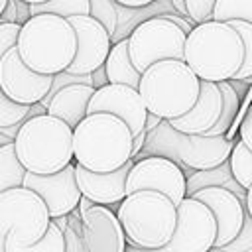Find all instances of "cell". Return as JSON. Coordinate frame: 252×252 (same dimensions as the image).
<instances>
[{"label": "cell", "mask_w": 252, "mask_h": 252, "mask_svg": "<svg viewBox=\"0 0 252 252\" xmlns=\"http://www.w3.org/2000/svg\"><path fill=\"white\" fill-rule=\"evenodd\" d=\"M183 61L201 81H230L244 61L242 37L230 24L215 20L199 24L187 35Z\"/></svg>", "instance_id": "6da1fadb"}, {"label": "cell", "mask_w": 252, "mask_h": 252, "mask_svg": "<svg viewBox=\"0 0 252 252\" xmlns=\"http://www.w3.org/2000/svg\"><path fill=\"white\" fill-rule=\"evenodd\" d=\"M134 136L112 114H87L73 130V156L77 165L93 173H110L132 159Z\"/></svg>", "instance_id": "7a4b0ae2"}, {"label": "cell", "mask_w": 252, "mask_h": 252, "mask_svg": "<svg viewBox=\"0 0 252 252\" xmlns=\"http://www.w3.org/2000/svg\"><path fill=\"white\" fill-rule=\"evenodd\" d=\"M20 59L39 75H57L69 69L77 53V33L69 20L39 14L32 16L20 32Z\"/></svg>", "instance_id": "3957f363"}, {"label": "cell", "mask_w": 252, "mask_h": 252, "mask_svg": "<svg viewBox=\"0 0 252 252\" xmlns=\"http://www.w3.org/2000/svg\"><path fill=\"white\" fill-rule=\"evenodd\" d=\"M234 142L226 136H195V134H181L167 120H163L154 132L148 134L144 150L134 158V161L159 156L167 158L185 169V177H191L195 171H205L222 165L228 161Z\"/></svg>", "instance_id": "277c9868"}, {"label": "cell", "mask_w": 252, "mask_h": 252, "mask_svg": "<svg viewBox=\"0 0 252 252\" xmlns=\"http://www.w3.org/2000/svg\"><path fill=\"white\" fill-rule=\"evenodd\" d=\"M14 146L26 171L35 175L57 173L75 159L73 128L49 114L26 120Z\"/></svg>", "instance_id": "5b68a950"}, {"label": "cell", "mask_w": 252, "mask_h": 252, "mask_svg": "<svg viewBox=\"0 0 252 252\" xmlns=\"http://www.w3.org/2000/svg\"><path fill=\"white\" fill-rule=\"evenodd\" d=\"M201 79L185 61H161L142 73L140 96L150 114L163 120L185 116L199 98Z\"/></svg>", "instance_id": "8992f818"}, {"label": "cell", "mask_w": 252, "mask_h": 252, "mask_svg": "<svg viewBox=\"0 0 252 252\" xmlns=\"http://www.w3.org/2000/svg\"><path fill=\"white\" fill-rule=\"evenodd\" d=\"M116 217L128 244L156 250L171 242L177 224V207L161 193L136 191L118 205Z\"/></svg>", "instance_id": "52a82bcc"}, {"label": "cell", "mask_w": 252, "mask_h": 252, "mask_svg": "<svg viewBox=\"0 0 252 252\" xmlns=\"http://www.w3.org/2000/svg\"><path fill=\"white\" fill-rule=\"evenodd\" d=\"M187 33L173 22L158 16L140 22L128 35V53L134 67L144 73L161 61L185 59Z\"/></svg>", "instance_id": "ba28073f"}, {"label": "cell", "mask_w": 252, "mask_h": 252, "mask_svg": "<svg viewBox=\"0 0 252 252\" xmlns=\"http://www.w3.org/2000/svg\"><path fill=\"white\" fill-rule=\"evenodd\" d=\"M51 224L43 199L32 189L18 187L0 193V236L12 234L24 246L37 244Z\"/></svg>", "instance_id": "9c48e42d"}, {"label": "cell", "mask_w": 252, "mask_h": 252, "mask_svg": "<svg viewBox=\"0 0 252 252\" xmlns=\"http://www.w3.org/2000/svg\"><path fill=\"white\" fill-rule=\"evenodd\" d=\"M136 191H156L165 195L175 207L187 197V177L185 171L167 158L150 156L134 161V167L128 173L126 193Z\"/></svg>", "instance_id": "30bf717a"}, {"label": "cell", "mask_w": 252, "mask_h": 252, "mask_svg": "<svg viewBox=\"0 0 252 252\" xmlns=\"http://www.w3.org/2000/svg\"><path fill=\"white\" fill-rule=\"evenodd\" d=\"M219 228L211 209L193 197H185L177 205V224L167 246L171 252H211Z\"/></svg>", "instance_id": "8fae6325"}, {"label": "cell", "mask_w": 252, "mask_h": 252, "mask_svg": "<svg viewBox=\"0 0 252 252\" xmlns=\"http://www.w3.org/2000/svg\"><path fill=\"white\" fill-rule=\"evenodd\" d=\"M53 83L51 75L32 71L22 59L18 49H10L0 61V89L4 94L24 106H33L43 100Z\"/></svg>", "instance_id": "7c38bea8"}, {"label": "cell", "mask_w": 252, "mask_h": 252, "mask_svg": "<svg viewBox=\"0 0 252 252\" xmlns=\"http://www.w3.org/2000/svg\"><path fill=\"white\" fill-rule=\"evenodd\" d=\"M24 187L32 189L33 193H37L43 199L51 220L71 215L83 199V193L77 185V175H75L73 163L57 173H51V175L28 173Z\"/></svg>", "instance_id": "4fadbf2b"}, {"label": "cell", "mask_w": 252, "mask_h": 252, "mask_svg": "<svg viewBox=\"0 0 252 252\" xmlns=\"http://www.w3.org/2000/svg\"><path fill=\"white\" fill-rule=\"evenodd\" d=\"M112 114L120 118L132 132V136H138L146 130V118L148 108L140 96V93L126 85H106L102 89H96L87 114Z\"/></svg>", "instance_id": "5bb4252c"}, {"label": "cell", "mask_w": 252, "mask_h": 252, "mask_svg": "<svg viewBox=\"0 0 252 252\" xmlns=\"http://www.w3.org/2000/svg\"><path fill=\"white\" fill-rule=\"evenodd\" d=\"M69 22L77 33V53L67 71L73 75H93L106 63L112 37L106 28L91 16H73Z\"/></svg>", "instance_id": "9a60e30c"}, {"label": "cell", "mask_w": 252, "mask_h": 252, "mask_svg": "<svg viewBox=\"0 0 252 252\" xmlns=\"http://www.w3.org/2000/svg\"><path fill=\"white\" fill-rule=\"evenodd\" d=\"M193 199L205 203L215 215L217 228H219L215 248H222L230 244L240 234L246 219V207L234 193L220 187H209V189L197 191Z\"/></svg>", "instance_id": "2e32d148"}, {"label": "cell", "mask_w": 252, "mask_h": 252, "mask_svg": "<svg viewBox=\"0 0 252 252\" xmlns=\"http://www.w3.org/2000/svg\"><path fill=\"white\" fill-rule=\"evenodd\" d=\"M83 238L89 252H124L128 246L124 228L114 211L93 205L81 215Z\"/></svg>", "instance_id": "e0dca14e"}, {"label": "cell", "mask_w": 252, "mask_h": 252, "mask_svg": "<svg viewBox=\"0 0 252 252\" xmlns=\"http://www.w3.org/2000/svg\"><path fill=\"white\" fill-rule=\"evenodd\" d=\"M134 167V159L124 163L120 169L110 171V173H93L85 169L83 165L75 163V175H77V185L83 193L85 199H89L94 205H120L128 193H126V181L128 173Z\"/></svg>", "instance_id": "ac0fdd59"}, {"label": "cell", "mask_w": 252, "mask_h": 252, "mask_svg": "<svg viewBox=\"0 0 252 252\" xmlns=\"http://www.w3.org/2000/svg\"><path fill=\"white\" fill-rule=\"evenodd\" d=\"M222 110V94L217 83L201 81L199 85V98L195 106L181 118L167 120L171 128H175L181 134H195L205 136L220 118Z\"/></svg>", "instance_id": "d6986e66"}, {"label": "cell", "mask_w": 252, "mask_h": 252, "mask_svg": "<svg viewBox=\"0 0 252 252\" xmlns=\"http://www.w3.org/2000/svg\"><path fill=\"white\" fill-rule=\"evenodd\" d=\"M93 94H94L93 87L69 85L53 96V100L47 106V114L63 120L67 126L75 130L87 118V110H89V102Z\"/></svg>", "instance_id": "ffe728a7"}, {"label": "cell", "mask_w": 252, "mask_h": 252, "mask_svg": "<svg viewBox=\"0 0 252 252\" xmlns=\"http://www.w3.org/2000/svg\"><path fill=\"white\" fill-rule=\"evenodd\" d=\"M106 77L110 85H126L132 89H140L142 73L134 67L130 53H128V37L120 39L118 43H112V49L108 53V59L104 63Z\"/></svg>", "instance_id": "44dd1931"}, {"label": "cell", "mask_w": 252, "mask_h": 252, "mask_svg": "<svg viewBox=\"0 0 252 252\" xmlns=\"http://www.w3.org/2000/svg\"><path fill=\"white\" fill-rule=\"evenodd\" d=\"M209 187H220L226 189L230 193H234L244 205H246V191L236 183L230 163L224 161L219 167L213 169H205V171H195L191 177H187V197H193L197 191L201 189H209Z\"/></svg>", "instance_id": "7402d4cb"}, {"label": "cell", "mask_w": 252, "mask_h": 252, "mask_svg": "<svg viewBox=\"0 0 252 252\" xmlns=\"http://www.w3.org/2000/svg\"><path fill=\"white\" fill-rule=\"evenodd\" d=\"M26 175H28V171L22 165V161L18 159L16 146L8 144V146L0 148V193L24 187Z\"/></svg>", "instance_id": "603a6c76"}, {"label": "cell", "mask_w": 252, "mask_h": 252, "mask_svg": "<svg viewBox=\"0 0 252 252\" xmlns=\"http://www.w3.org/2000/svg\"><path fill=\"white\" fill-rule=\"evenodd\" d=\"M67 242H65V234L63 230L51 220L45 236L32 246H24L20 242H16V238L12 234L6 236V252H65Z\"/></svg>", "instance_id": "cb8c5ba5"}, {"label": "cell", "mask_w": 252, "mask_h": 252, "mask_svg": "<svg viewBox=\"0 0 252 252\" xmlns=\"http://www.w3.org/2000/svg\"><path fill=\"white\" fill-rule=\"evenodd\" d=\"M219 89H220V94H222V110H220V118L219 122L205 134V136H226V132H230V126L234 124V118H236V112L240 110V98H238V93L230 87L228 81H222V83H217Z\"/></svg>", "instance_id": "d4e9b609"}, {"label": "cell", "mask_w": 252, "mask_h": 252, "mask_svg": "<svg viewBox=\"0 0 252 252\" xmlns=\"http://www.w3.org/2000/svg\"><path fill=\"white\" fill-rule=\"evenodd\" d=\"M30 14L32 16L53 14L65 20L73 16H91V2L89 0H49L43 4H32Z\"/></svg>", "instance_id": "484cf974"}, {"label": "cell", "mask_w": 252, "mask_h": 252, "mask_svg": "<svg viewBox=\"0 0 252 252\" xmlns=\"http://www.w3.org/2000/svg\"><path fill=\"white\" fill-rule=\"evenodd\" d=\"M213 20L222 24H230V22L252 24V0H217Z\"/></svg>", "instance_id": "4316f807"}, {"label": "cell", "mask_w": 252, "mask_h": 252, "mask_svg": "<svg viewBox=\"0 0 252 252\" xmlns=\"http://www.w3.org/2000/svg\"><path fill=\"white\" fill-rule=\"evenodd\" d=\"M228 163H230V169H232L236 183L246 191L252 185V152L242 142H234Z\"/></svg>", "instance_id": "83f0119b"}, {"label": "cell", "mask_w": 252, "mask_h": 252, "mask_svg": "<svg viewBox=\"0 0 252 252\" xmlns=\"http://www.w3.org/2000/svg\"><path fill=\"white\" fill-rule=\"evenodd\" d=\"M230 26L238 32V35L242 37V43H244V61H242V67L238 69V73L230 81H242V83H246L248 79H252V24H248V22H230Z\"/></svg>", "instance_id": "f1b7e54d"}, {"label": "cell", "mask_w": 252, "mask_h": 252, "mask_svg": "<svg viewBox=\"0 0 252 252\" xmlns=\"http://www.w3.org/2000/svg\"><path fill=\"white\" fill-rule=\"evenodd\" d=\"M91 2V18L106 28L110 37L118 28V6L114 0H89Z\"/></svg>", "instance_id": "f546056e"}, {"label": "cell", "mask_w": 252, "mask_h": 252, "mask_svg": "<svg viewBox=\"0 0 252 252\" xmlns=\"http://www.w3.org/2000/svg\"><path fill=\"white\" fill-rule=\"evenodd\" d=\"M28 112H30V106H24V104L10 100L4 94V91L0 89V128H8V126L26 122Z\"/></svg>", "instance_id": "4dcf8cb0"}, {"label": "cell", "mask_w": 252, "mask_h": 252, "mask_svg": "<svg viewBox=\"0 0 252 252\" xmlns=\"http://www.w3.org/2000/svg\"><path fill=\"white\" fill-rule=\"evenodd\" d=\"M185 6H187L189 20L195 26H199V24L213 22V12L217 6V0H185Z\"/></svg>", "instance_id": "1f68e13d"}, {"label": "cell", "mask_w": 252, "mask_h": 252, "mask_svg": "<svg viewBox=\"0 0 252 252\" xmlns=\"http://www.w3.org/2000/svg\"><path fill=\"white\" fill-rule=\"evenodd\" d=\"M248 248H252V217L246 213V219H244V226L240 230V234L226 246L222 248H217L220 252H246Z\"/></svg>", "instance_id": "d6a6232c"}, {"label": "cell", "mask_w": 252, "mask_h": 252, "mask_svg": "<svg viewBox=\"0 0 252 252\" xmlns=\"http://www.w3.org/2000/svg\"><path fill=\"white\" fill-rule=\"evenodd\" d=\"M20 32H22L20 24H0V61L10 49L18 47Z\"/></svg>", "instance_id": "836d02e7"}, {"label": "cell", "mask_w": 252, "mask_h": 252, "mask_svg": "<svg viewBox=\"0 0 252 252\" xmlns=\"http://www.w3.org/2000/svg\"><path fill=\"white\" fill-rule=\"evenodd\" d=\"M240 142L252 152V104L248 106V110L240 122Z\"/></svg>", "instance_id": "e575fe53"}, {"label": "cell", "mask_w": 252, "mask_h": 252, "mask_svg": "<svg viewBox=\"0 0 252 252\" xmlns=\"http://www.w3.org/2000/svg\"><path fill=\"white\" fill-rule=\"evenodd\" d=\"M0 24H18V12H16V0H8L2 16H0Z\"/></svg>", "instance_id": "d590c367"}, {"label": "cell", "mask_w": 252, "mask_h": 252, "mask_svg": "<svg viewBox=\"0 0 252 252\" xmlns=\"http://www.w3.org/2000/svg\"><path fill=\"white\" fill-rule=\"evenodd\" d=\"M106 85H110V83H108V77H106V69H104V65H102V67H98V69L93 73V87H94V91H96V89H102V87H106Z\"/></svg>", "instance_id": "8d00e7d4"}, {"label": "cell", "mask_w": 252, "mask_h": 252, "mask_svg": "<svg viewBox=\"0 0 252 252\" xmlns=\"http://www.w3.org/2000/svg\"><path fill=\"white\" fill-rule=\"evenodd\" d=\"M16 12H18V24H20V26H24V24L32 18V14H30V4H28V2L16 0Z\"/></svg>", "instance_id": "74e56055"}, {"label": "cell", "mask_w": 252, "mask_h": 252, "mask_svg": "<svg viewBox=\"0 0 252 252\" xmlns=\"http://www.w3.org/2000/svg\"><path fill=\"white\" fill-rule=\"evenodd\" d=\"M118 6L122 8H134V10H140V8H146L150 4H154L156 0H114Z\"/></svg>", "instance_id": "f35d334b"}, {"label": "cell", "mask_w": 252, "mask_h": 252, "mask_svg": "<svg viewBox=\"0 0 252 252\" xmlns=\"http://www.w3.org/2000/svg\"><path fill=\"white\" fill-rule=\"evenodd\" d=\"M146 138H148V132H140L138 136H134V142H132V159L144 150V144H146Z\"/></svg>", "instance_id": "ab89813d"}, {"label": "cell", "mask_w": 252, "mask_h": 252, "mask_svg": "<svg viewBox=\"0 0 252 252\" xmlns=\"http://www.w3.org/2000/svg\"><path fill=\"white\" fill-rule=\"evenodd\" d=\"M161 122H163V118H159V116H156V114H150V112H148V118H146V132H148V134H150V132H154Z\"/></svg>", "instance_id": "60d3db41"}, {"label": "cell", "mask_w": 252, "mask_h": 252, "mask_svg": "<svg viewBox=\"0 0 252 252\" xmlns=\"http://www.w3.org/2000/svg\"><path fill=\"white\" fill-rule=\"evenodd\" d=\"M124 252H171V248L169 246H163V248H156V250H146V248H138V246L128 244Z\"/></svg>", "instance_id": "b9f144b4"}, {"label": "cell", "mask_w": 252, "mask_h": 252, "mask_svg": "<svg viewBox=\"0 0 252 252\" xmlns=\"http://www.w3.org/2000/svg\"><path fill=\"white\" fill-rule=\"evenodd\" d=\"M173 2V6H175V10L183 16V18H187L189 20V16H187V6H185V0H171ZM191 22V20H189Z\"/></svg>", "instance_id": "7bdbcfd3"}, {"label": "cell", "mask_w": 252, "mask_h": 252, "mask_svg": "<svg viewBox=\"0 0 252 252\" xmlns=\"http://www.w3.org/2000/svg\"><path fill=\"white\" fill-rule=\"evenodd\" d=\"M244 207H246V213L252 217V185L246 189V205Z\"/></svg>", "instance_id": "ee69618b"}, {"label": "cell", "mask_w": 252, "mask_h": 252, "mask_svg": "<svg viewBox=\"0 0 252 252\" xmlns=\"http://www.w3.org/2000/svg\"><path fill=\"white\" fill-rule=\"evenodd\" d=\"M8 144H14V140H10L6 134L0 132V148H4V146H8Z\"/></svg>", "instance_id": "f6af8a7d"}, {"label": "cell", "mask_w": 252, "mask_h": 252, "mask_svg": "<svg viewBox=\"0 0 252 252\" xmlns=\"http://www.w3.org/2000/svg\"><path fill=\"white\" fill-rule=\"evenodd\" d=\"M53 222L63 230L65 228V224H67V217H59V219H53Z\"/></svg>", "instance_id": "bcb514c9"}, {"label": "cell", "mask_w": 252, "mask_h": 252, "mask_svg": "<svg viewBox=\"0 0 252 252\" xmlns=\"http://www.w3.org/2000/svg\"><path fill=\"white\" fill-rule=\"evenodd\" d=\"M0 252H6V236H0Z\"/></svg>", "instance_id": "7dc6e473"}, {"label": "cell", "mask_w": 252, "mask_h": 252, "mask_svg": "<svg viewBox=\"0 0 252 252\" xmlns=\"http://www.w3.org/2000/svg\"><path fill=\"white\" fill-rule=\"evenodd\" d=\"M22 2H28L32 6V4H43V2H49V0H22Z\"/></svg>", "instance_id": "c3c4849f"}, {"label": "cell", "mask_w": 252, "mask_h": 252, "mask_svg": "<svg viewBox=\"0 0 252 252\" xmlns=\"http://www.w3.org/2000/svg\"><path fill=\"white\" fill-rule=\"evenodd\" d=\"M6 4H8V0H0V16H2V12H4Z\"/></svg>", "instance_id": "681fc988"}, {"label": "cell", "mask_w": 252, "mask_h": 252, "mask_svg": "<svg viewBox=\"0 0 252 252\" xmlns=\"http://www.w3.org/2000/svg\"><path fill=\"white\" fill-rule=\"evenodd\" d=\"M250 83H252V79H248V81H246V85H250Z\"/></svg>", "instance_id": "f907efd6"}, {"label": "cell", "mask_w": 252, "mask_h": 252, "mask_svg": "<svg viewBox=\"0 0 252 252\" xmlns=\"http://www.w3.org/2000/svg\"><path fill=\"white\" fill-rule=\"evenodd\" d=\"M246 252H252V248H248V250H246Z\"/></svg>", "instance_id": "816d5d0a"}]
</instances>
